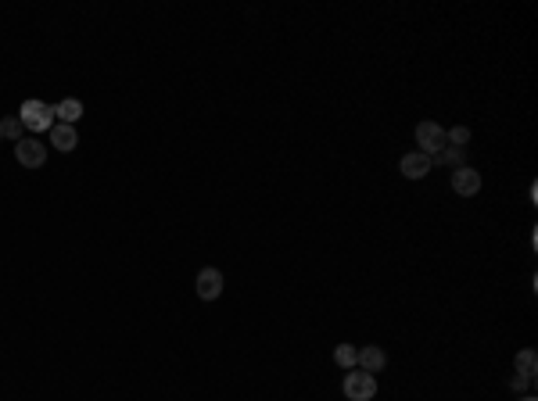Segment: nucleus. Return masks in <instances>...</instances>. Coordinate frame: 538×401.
I'll return each instance as SVG.
<instances>
[{
  "mask_svg": "<svg viewBox=\"0 0 538 401\" xmlns=\"http://www.w3.org/2000/svg\"><path fill=\"white\" fill-rule=\"evenodd\" d=\"M0 133L18 143V140L26 136V125H22V118H0Z\"/></svg>",
  "mask_w": 538,
  "mask_h": 401,
  "instance_id": "4468645a",
  "label": "nucleus"
},
{
  "mask_svg": "<svg viewBox=\"0 0 538 401\" xmlns=\"http://www.w3.org/2000/svg\"><path fill=\"white\" fill-rule=\"evenodd\" d=\"M15 158L22 161L26 168H40L47 161V143H40L36 136H22L15 143Z\"/></svg>",
  "mask_w": 538,
  "mask_h": 401,
  "instance_id": "20e7f679",
  "label": "nucleus"
},
{
  "mask_svg": "<svg viewBox=\"0 0 538 401\" xmlns=\"http://www.w3.org/2000/svg\"><path fill=\"white\" fill-rule=\"evenodd\" d=\"M54 115H58V122H61V125H72V122H79V118H83V104H79L76 97H69V100H61L58 108H54Z\"/></svg>",
  "mask_w": 538,
  "mask_h": 401,
  "instance_id": "9b49d317",
  "label": "nucleus"
},
{
  "mask_svg": "<svg viewBox=\"0 0 538 401\" xmlns=\"http://www.w3.org/2000/svg\"><path fill=\"white\" fill-rule=\"evenodd\" d=\"M463 158H467V151H463V147H456V143H445L438 154H431V168H434V165H449V168H460V165H467Z\"/></svg>",
  "mask_w": 538,
  "mask_h": 401,
  "instance_id": "1a4fd4ad",
  "label": "nucleus"
},
{
  "mask_svg": "<svg viewBox=\"0 0 538 401\" xmlns=\"http://www.w3.org/2000/svg\"><path fill=\"white\" fill-rule=\"evenodd\" d=\"M531 384H535V380H528V376H521V373H517V376L510 380V387H513V391H528Z\"/></svg>",
  "mask_w": 538,
  "mask_h": 401,
  "instance_id": "dca6fc26",
  "label": "nucleus"
},
{
  "mask_svg": "<svg viewBox=\"0 0 538 401\" xmlns=\"http://www.w3.org/2000/svg\"><path fill=\"white\" fill-rule=\"evenodd\" d=\"M18 118H22V125L29 133H44V130H51L54 125V108L51 104H44V100H26L22 108H18Z\"/></svg>",
  "mask_w": 538,
  "mask_h": 401,
  "instance_id": "f257e3e1",
  "label": "nucleus"
},
{
  "mask_svg": "<svg viewBox=\"0 0 538 401\" xmlns=\"http://www.w3.org/2000/svg\"><path fill=\"white\" fill-rule=\"evenodd\" d=\"M513 369L521 373V376H528V380H535V373H538V355H535L531 348L517 351V358H513Z\"/></svg>",
  "mask_w": 538,
  "mask_h": 401,
  "instance_id": "f8f14e48",
  "label": "nucleus"
},
{
  "mask_svg": "<svg viewBox=\"0 0 538 401\" xmlns=\"http://www.w3.org/2000/svg\"><path fill=\"white\" fill-rule=\"evenodd\" d=\"M0 136H4V133H0Z\"/></svg>",
  "mask_w": 538,
  "mask_h": 401,
  "instance_id": "a211bd4d",
  "label": "nucleus"
},
{
  "mask_svg": "<svg viewBox=\"0 0 538 401\" xmlns=\"http://www.w3.org/2000/svg\"><path fill=\"white\" fill-rule=\"evenodd\" d=\"M452 190H456L460 197H474L481 190V172H474L470 165L452 168Z\"/></svg>",
  "mask_w": 538,
  "mask_h": 401,
  "instance_id": "39448f33",
  "label": "nucleus"
},
{
  "mask_svg": "<svg viewBox=\"0 0 538 401\" xmlns=\"http://www.w3.org/2000/svg\"><path fill=\"white\" fill-rule=\"evenodd\" d=\"M345 398L348 401H374L377 398V380L374 373H363V369H352L345 373Z\"/></svg>",
  "mask_w": 538,
  "mask_h": 401,
  "instance_id": "f03ea898",
  "label": "nucleus"
},
{
  "mask_svg": "<svg viewBox=\"0 0 538 401\" xmlns=\"http://www.w3.org/2000/svg\"><path fill=\"white\" fill-rule=\"evenodd\" d=\"M399 172H402L406 179H424V176L431 172V158H427V154H420V151L402 154V161H399Z\"/></svg>",
  "mask_w": 538,
  "mask_h": 401,
  "instance_id": "0eeeda50",
  "label": "nucleus"
},
{
  "mask_svg": "<svg viewBox=\"0 0 538 401\" xmlns=\"http://www.w3.org/2000/svg\"><path fill=\"white\" fill-rule=\"evenodd\" d=\"M445 140H449V143H456V147H467L470 130H467V125H456V130H449V133H445Z\"/></svg>",
  "mask_w": 538,
  "mask_h": 401,
  "instance_id": "2eb2a0df",
  "label": "nucleus"
},
{
  "mask_svg": "<svg viewBox=\"0 0 538 401\" xmlns=\"http://www.w3.org/2000/svg\"><path fill=\"white\" fill-rule=\"evenodd\" d=\"M524 401H535V398H524Z\"/></svg>",
  "mask_w": 538,
  "mask_h": 401,
  "instance_id": "f3484780",
  "label": "nucleus"
},
{
  "mask_svg": "<svg viewBox=\"0 0 538 401\" xmlns=\"http://www.w3.org/2000/svg\"><path fill=\"white\" fill-rule=\"evenodd\" d=\"M417 143H420V154L431 158V154H438L449 140H445V130L438 122H420L417 125Z\"/></svg>",
  "mask_w": 538,
  "mask_h": 401,
  "instance_id": "7ed1b4c3",
  "label": "nucleus"
},
{
  "mask_svg": "<svg viewBox=\"0 0 538 401\" xmlns=\"http://www.w3.org/2000/svg\"><path fill=\"white\" fill-rule=\"evenodd\" d=\"M334 362H338L341 369H352V366L359 362V348H356V344H338V348H334Z\"/></svg>",
  "mask_w": 538,
  "mask_h": 401,
  "instance_id": "ddd939ff",
  "label": "nucleus"
},
{
  "mask_svg": "<svg viewBox=\"0 0 538 401\" xmlns=\"http://www.w3.org/2000/svg\"><path fill=\"white\" fill-rule=\"evenodd\" d=\"M384 362H388V355H384L381 348H363L356 366H359L363 373H381V369H384Z\"/></svg>",
  "mask_w": 538,
  "mask_h": 401,
  "instance_id": "9d476101",
  "label": "nucleus"
},
{
  "mask_svg": "<svg viewBox=\"0 0 538 401\" xmlns=\"http://www.w3.org/2000/svg\"><path fill=\"white\" fill-rule=\"evenodd\" d=\"M51 143L58 147L61 154H69V151H76L79 133L72 130V125H61V122H54V125H51Z\"/></svg>",
  "mask_w": 538,
  "mask_h": 401,
  "instance_id": "6e6552de",
  "label": "nucleus"
},
{
  "mask_svg": "<svg viewBox=\"0 0 538 401\" xmlns=\"http://www.w3.org/2000/svg\"><path fill=\"white\" fill-rule=\"evenodd\" d=\"M223 294V272L219 269H201L198 272V298L201 301H216Z\"/></svg>",
  "mask_w": 538,
  "mask_h": 401,
  "instance_id": "423d86ee",
  "label": "nucleus"
}]
</instances>
